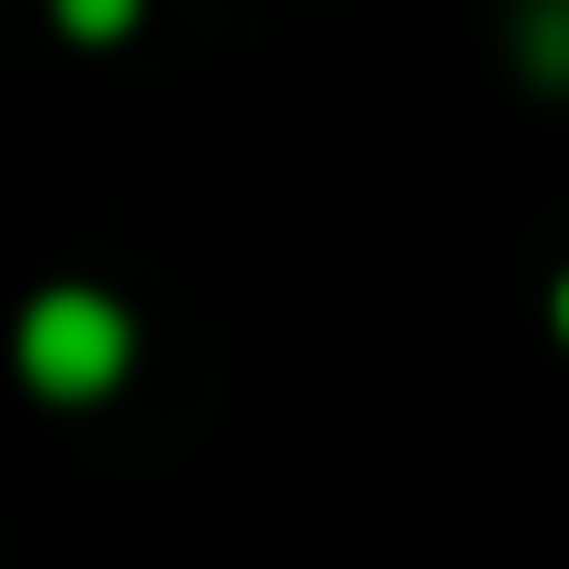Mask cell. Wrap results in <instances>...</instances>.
I'll use <instances>...</instances> for the list:
<instances>
[{
    "label": "cell",
    "mask_w": 569,
    "mask_h": 569,
    "mask_svg": "<svg viewBox=\"0 0 569 569\" xmlns=\"http://www.w3.org/2000/svg\"><path fill=\"white\" fill-rule=\"evenodd\" d=\"M120 370H130V310H120L110 290L60 280V290H40V300L20 310V380H30L40 400H60V410L110 400Z\"/></svg>",
    "instance_id": "obj_1"
},
{
    "label": "cell",
    "mask_w": 569,
    "mask_h": 569,
    "mask_svg": "<svg viewBox=\"0 0 569 569\" xmlns=\"http://www.w3.org/2000/svg\"><path fill=\"white\" fill-rule=\"evenodd\" d=\"M510 40H520V70L540 90H569V0H520Z\"/></svg>",
    "instance_id": "obj_2"
},
{
    "label": "cell",
    "mask_w": 569,
    "mask_h": 569,
    "mask_svg": "<svg viewBox=\"0 0 569 569\" xmlns=\"http://www.w3.org/2000/svg\"><path fill=\"white\" fill-rule=\"evenodd\" d=\"M50 20L70 40H120V30H140V0H50Z\"/></svg>",
    "instance_id": "obj_3"
},
{
    "label": "cell",
    "mask_w": 569,
    "mask_h": 569,
    "mask_svg": "<svg viewBox=\"0 0 569 569\" xmlns=\"http://www.w3.org/2000/svg\"><path fill=\"white\" fill-rule=\"evenodd\" d=\"M550 330L569 340V270H560V290H550Z\"/></svg>",
    "instance_id": "obj_4"
}]
</instances>
